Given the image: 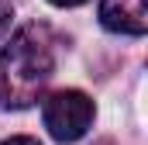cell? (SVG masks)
Listing matches in <instances>:
<instances>
[{
	"instance_id": "cell-2",
	"label": "cell",
	"mask_w": 148,
	"mask_h": 145,
	"mask_svg": "<svg viewBox=\"0 0 148 145\" xmlns=\"http://www.w3.org/2000/svg\"><path fill=\"white\" fill-rule=\"evenodd\" d=\"M41 121L55 142H76L93 124V100L83 90H59V93L45 97Z\"/></svg>"
},
{
	"instance_id": "cell-1",
	"label": "cell",
	"mask_w": 148,
	"mask_h": 145,
	"mask_svg": "<svg viewBox=\"0 0 148 145\" xmlns=\"http://www.w3.org/2000/svg\"><path fill=\"white\" fill-rule=\"evenodd\" d=\"M55 76V41L45 24H24L0 52V107H31Z\"/></svg>"
},
{
	"instance_id": "cell-5",
	"label": "cell",
	"mask_w": 148,
	"mask_h": 145,
	"mask_svg": "<svg viewBox=\"0 0 148 145\" xmlns=\"http://www.w3.org/2000/svg\"><path fill=\"white\" fill-rule=\"evenodd\" d=\"M0 145H38L35 138H24V135H17V138H7V142H0Z\"/></svg>"
},
{
	"instance_id": "cell-6",
	"label": "cell",
	"mask_w": 148,
	"mask_h": 145,
	"mask_svg": "<svg viewBox=\"0 0 148 145\" xmlns=\"http://www.w3.org/2000/svg\"><path fill=\"white\" fill-rule=\"evenodd\" d=\"M48 3H55V7H79V3H86V0H48Z\"/></svg>"
},
{
	"instance_id": "cell-4",
	"label": "cell",
	"mask_w": 148,
	"mask_h": 145,
	"mask_svg": "<svg viewBox=\"0 0 148 145\" xmlns=\"http://www.w3.org/2000/svg\"><path fill=\"white\" fill-rule=\"evenodd\" d=\"M10 21H14V3L10 0H0V41L10 31Z\"/></svg>"
},
{
	"instance_id": "cell-3",
	"label": "cell",
	"mask_w": 148,
	"mask_h": 145,
	"mask_svg": "<svg viewBox=\"0 0 148 145\" xmlns=\"http://www.w3.org/2000/svg\"><path fill=\"white\" fill-rule=\"evenodd\" d=\"M100 24L114 35H145L148 0H100Z\"/></svg>"
},
{
	"instance_id": "cell-7",
	"label": "cell",
	"mask_w": 148,
	"mask_h": 145,
	"mask_svg": "<svg viewBox=\"0 0 148 145\" xmlns=\"http://www.w3.org/2000/svg\"><path fill=\"white\" fill-rule=\"evenodd\" d=\"M100 145H110V142H100Z\"/></svg>"
}]
</instances>
